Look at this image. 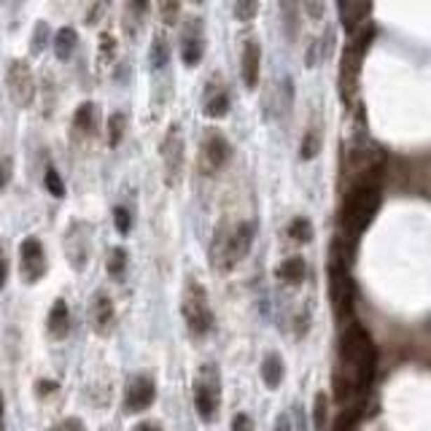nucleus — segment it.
I'll list each match as a JSON object with an SVG mask.
<instances>
[{
  "mask_svg": "<svg viewBox=\"0 0 431 431\" xmlns=\"http://www.w3.org/2000/svg\"><path fill=\"white\" fill-rule=\"evenodd\" d=\"M254 235H256V226L251 224V221H242L238 224L229 235H226L224 240H221V264L224 267H235L240 259L248 256V251H251V245H254Z\"/></svg>",
  "mask_w": 431,
  "mask_h": 431,
  "instance_id": "obj_4",
  "label": "nucleus"
},
{
  "mask_svg": "<svg viewBox=\"0 0 431 431\" xmlns=\"http://www.w3.org/2000/svg\"><path fill=\"white\" fill-rule=\"evenodd\" d=\"M219 402H221V391H219V378H216V369H205L200 380L194 383V404H197V415L203 420H213L216 410H219Z\"/></svg>",
  "mask_w": 431,
  "mask_h": 431,
  "instance_id": "obj_5",
  "label": "nucleus"
},
{
  "mask_svg": "<svg viewBox=\"0 0 431 431\" xmlns=\"http://www.w3.org/2000/svg\"><path fill=\"white\" fill-rule=\"evenodd\" d=\"M251 426H254V423H251V418L245 413L235 415V420H232V429L235 431H251Z\"/></svg>",
  "mask_w": 431,
  "mask_h": 431,
  "instance_id": "obj_35",
  "label": "nucleus"
},
{
  "mask_svg": "<svg viewBox=\"0 0 431 431\" xmlns=\"http://www.w3.org/2000/svg\"><path fill=\"white\" fill-rule=\"evenodd\" d=\"M124 114H114L111 121H108V146H119L121 138H124V130H127V124H124Z\"/></svg>",
  "mask_w": 431,
  "mask_h": 431,
  "instance_id": "obj_24",
  "label": "nucleus"
},
{
  "mask_svg": "<svg viewBox=\"0 0 431 431\" xmlns=\"http://www.w3.org/2000/svg\"><path fill=\"white\" fill-rule=\"evenodd\" d=\"M259 14V0H235V17L240 22H251Z\"/></svg>",
  "mask_w": 431,
  "mask_h": 431,
  "instance_id": "obj_27",
  "label": "nucleus"
},
{
  "mask_svg": "<svg viewBox=\"0 0 431 431\" xmlns=\"http://www.w3.org/2000/svg\"><path fill=\"white\" fill-rule=\"evenodd\" d=\"M162 159H165L167 181L175 184L178 175H181V165H184V140H181L178 127H170V132L162 140Z\"/></svg>",
  "mask_w": 431,
  "mask_h": 431,
  "instance_id": "obj_9",
  "label": "nucleus"
},
{
  "mask_svg": "<svg viewBox=\"0 0 431 431\" xmlns=\"http://www.w3.org/2000/svg\"><path fill=\"white\" fill-rule=\"evenodd\" d=\"M54 431H84V426H81L78 420H65L60 429H54Z\"/></svg>",
  "mask_w": 431,
  "mask_h": 431,
  "instance_id": "obj_37",
  "label": "nucleus"
},
{
  "mask_svg": "<svg viewBox=\"0 0 431 431\" xmlns=\"http://www.w3.org/2000/svg\"><path fill=\"white\" fill-rule=\"evenodd\" d=\"M114 224H116V232H121V235H127L130 232V226H132V216H130V210L127 207H116L114 210Z\"/></svg>",
  "mask_w": 431,
  "mask_h": 431,
  "instance_id": "obj_30",
  "label": "nucleus"
},
{
  "mask_svg": "<svg viewBox=\"0 0 431 431\" xmlns=\"http://www.w3.org/2000/svg\"><path fill=\"white\" fill-rule=\"evenodd\" d=\"M372 27H364L359 38L345 49L343 54V65H340V95H343L345 103H350L356 97V89H359V70H362V57L372 41Z\"/></svg>",
  "mask_w": 431,
  "mask_h": 431,
  "instance_id": "obj_2",
  "label": "nucleus"
},
{
  "mask_svg": "<svg viewBox=\"0 0 431 431\" xmlns=\"http://www.w3.org/2000/svg\"><path fill=\"white\" fill-rule=\"evenodd\" d=\"M127 8H130L132 17L143 19L149 14V8H151V0H127Z\"/></svg>",
  "mask_w": 431,
  "mask_h": 431,
  "instance_id": "obj_33",
  "label": "nucleus"
},
{
  "mask_svg": "<svg viewBox=\"0 0 431 431\" xmlns=\"http://www.w3.org/2000/svg\"><path fill=\"white\" fill-rule=\"evenodd\" d=\"M46 189H49V194H54V197H62V194H65L62 178H60V172L54 170V167L46 170Z\"/></svg>",
  "mask_w": 431,
  "mask_h": 431,
  "instance_id": "obj_31",
  "label": "nucleus"
},
{
  "mask_svg": "<svg viewBox=\"0 0 431 431\" xmlns=\"http://www.w3.org/2000/svg\"><path fill=\"white\" fill-rule=\"evenodd\" d=\"M275 431H292V426H289V415H280V418H278Z\"/></svg>",
  "mask_w": 431,
  "mask_h": 431,
  "instance_id": "obj_38",
  "label": "nucleus"
},
{
  "mask_svg": "<svg viewBox=\"0 0 431 431\" xmlns=\"http://www.w3.org/2000/svg\"><path fill=\"white\" fill-rule=\"evenodd\" d=\"M289 235L296 242H310L313 240V224L305 216H296L292 224H289Z\"/></svg>",
  "mask_w": 431,
  "mask_h": 431,
  "instance_id": "obj_23",
  "label": "nucleus"
},
{
  "mask_svg": "<svg viewBox=\"0 0 431 431\" xmlns=\"http://www.w3.org/2000/svg\"><path fill=\"white\" fill-rule=\"evenodd\" d=\"M324 8H327V0H305V11L310 19L324 17Z\"/></svg>",
  "mask_w": 431,
  "mask_h": 431,
  "instance_id": "obj_34",
  "label": "nucleus"
},
{
  "mask_svg": "<svg viewBox=\"0 0 431 431\" xmlns=\"http://www.w3.org/2000/svg\"><path fill=\"white\" fill-rule=\"evenodd\" d=\"M318 151H321V135H318L315 130H308V135H305V140H302L299 154H302V159H315Z\"/></svg>",
  "mask_w": 431,
  "mask_h": 431,
  "instance_id": "obj_26",
  "label": "nucleus"
},
{
  "mask_svg": "<svg viewBox=\"0 0 431 431\" xmlns=\"http://www.w3.org/2000/svg\"><path fill=\"white\" fill-rule=\"evenodd\" d=\"M114 52H116V38L111 33H103L100 35V57H103V62H111Z\"/></svg>",
  "mask_w": 431,
  "mask_h": 431,
  "instance_id": "obj_32",
  "label": "nucleus"
},
{
  "mask_svg": "<svg viewBox=\"0 0 431 431\" xmlns=\"http://www.w3.org/2000/svg\"><path fill=\"white\" fill-rule=\"evenodd\" d=\"M156 397V388L154 383L149 378H135L132 385L127 388V397H124V404L130 413H138V410H146Z\"/></svg>",
  "mask_w": 431,
  "mask_h": 431,
  "instance_id": "obj_11",
  "label": "nucleus"
},
{
  "mask_svg": "<svg viewBox=\"0 0 431 431\" xmlns=\"http://www.w3.org/2000/svg\"><path fill=\"white\" fill-rule=\"evenodd\" d=\"M19 270H22V278L27 283H35L41 280L43 273H46V254H43V245L38 238H25L22 245H19Z\"/></svg>",
  "mask_w": 431,
  "mask_h": 431,
  "instance_id": "obj_7",
  "label": "nucleus"
},
{
  "mask_svg": "<svg viewBox=\"0 0 431 431\" xmlns=\"http://www.w3.org/2000/svg\"><path fill=\"white\" fill-rule=\"evenodd\" d=\"M8 175H11V165L0 159V189H3L6 184H8Z\"/></svg>",
  "mask_w": 431,
  "mask_h": 431,
  "instance_id": "obj_36",
  "label": "nucleus"
},
{
  "mask_svg": "<svg viewBox=\"0 0 431 431\" xmlns=\"http://www.w3.org/2000/svg\"><path fill=\"white\" fill-rule=\"evenodd\" d=\"M135 431H159V426H156V423H143V426H138Z\"/></svg>",
  "mask_w": 431,
  "mask_h": 431,
  "instance_id": "obj_39",
  "label": "nucleus"
},
{
  "mask_svg": "<svg viewBox=\"0 0 431 431\" xmlns=\"http://www.w3.org/2000/svg\"><path fill=\"white\" fill-rule=\"evenodd\" d=\"M205 114L210 119H221L229 114V92L226 89H216L205 95Z\"/></svg>",
  "mask_w": 431,
  "mask_h": 431,
  "instance_id": "obj_17",
  "label": "nucleus"
},
{
  "mask_svg": "<svg viewBox=\"0 0 431 431\" xmlns=\"http://www.w3.org/2000/svg\"><path fill=\"white\" fill-rule=\"evenodd\" d=\"M167 62H170V46L165 41V35H156L154 43H151V70L159 73V70L167 68Z\"/></svg>",
  "mask_w": 431,
  "mask_h": 431,
  "instance_id": "obj_22",
  "label": "nucleus"
},
{
  "mask_svg": "<svg viewBox=\"0 0 431 431\" xmlns=\"http://www.w3.org/2000/svg\"><path fill=\"white\" fill-rule=\"evenodd\" d=\"M337 6H340V17H343L348 33H353L369 14V0H337Z\"/></svg>",
  "mask_w": 431,
  "mask_h": 431,
  "instance_id": "obj_13",
  "label": "nucleus"
},
{
  "mask_svg": "<svg viewBox=\"0 0 431 431\" xmlns=\"http://www.w3.org/2000/svg\"><path fill=\"white\" fill-rule=\"evenodd\" d=\"M259 70H261V46L259 41H245L242 43V62H240V73H242V84L248 89H256L259 86Z\"/></svg>",
  "mask_w": 431,
  "mask_h": 431,
  "instance_id": "obj_10",
  "label": "nucleus"
},
{
  "mask_svg": "<svg viewBox=\"0 0 431 431\" xmlns=\"http://www.w3.org/2000/svg\"><path fill=\"white\" fill-rule=\"evenodd\" d=\"M8 92L19 105H30L35 95V78L25 62H11L8 65Z\"/></svg>",
  "mask_w": 431,
  "mask_h": 431,
  "instance_id": "obj_8",
  "label": "nucleus"
},
{
  "mask_svg": "<svg viewBox=\"0 0 431 431\" xmlns=\"http://www.w3.org/2000/svg\"><path fill=\"white\" fill-rule=\"evenodd\" d=\"M184 318H186V327L194 334H207L213 327V313L207 305L205 289L194 280L186 286V294H184Z\"/></svg>",
  "mask_w": 431,
  "mask_h": 431,
  "instance_id": "obj_3",
  "label": "nucleus"
},
{
  "mask_svg": "<svg viewBox=\"0 0 431 431\" xmlns=\"http://www.w3.org/2000/svg\"><path fill=\"white\" fill-rule=\"evenodd\" d=\"M76 46H78V35H76V30L62 27L60 33L54 35V54H57L60 62H68L70 57H73V49H76Z\"/></svg>",
  "mask_w": 431,
  "mask_h": 431,
  "instance_id": "obj_16",
  "label": "nucleus"
},
{
  "mask_svg": "<svg viewBox=\"0 0 431 431\" xmlns=\"http://www.w3.org/2000/svg\"><path fill=\"white\" fill-rule=\"evenodd\" d=\"M46 38H49V25H46V22H38V25H35V30H33V52L35 54L43 52Z\"/></svg>",
  "mask_w": 431,
  "mask_h": 431,
  "instance_id": "obj_29",
  "label": "nucleus"
},
{
  "mask_svg": "<svg viewBox=\"0 0 431 431\" xmlns=\"http://www.w3.org/2000/svg\"><path fill=\"white\" fill-rule=\"evenodd\" d=\"M92 315H95V327H97V331H105V329L114 324V302H111L105 294H97Z\"/></svg>",
  "mask_w": 431,
  "mask_h": 431,
  "instance_id": "obj_19",
  "label": "nucleus"
},
{
  "mask_svg": "<svg viewBox=\"0 0 431 431\" xmlns=\"http://www.w3.org/2000/svg\"><path fill=\"white\" fill-rule=\"evenodd\" d=\"M76 127L81 132H86V135H92L97 130V108H95V103L78 105V111H76Z\"/></svg>",
  "mask_w": 431,
  "mask_h": 431,
  "instance_id": "obj_21",
  "label": "nucleus"
},
{
  "mask_svg": "<svg viewBox=\"0 0 431 431\" xmlns=\"http://www.w3.org/2000/svg\"><path fill=\"white\" fill-rule=\"evenodd\" d=\"M159 14L165 25H175L181 14V0H159Z\"/></svg>",
  "mask_w": 431,
  "mask_h": 431,
  "instance_id": "obj_28",
  "label": "nucleus"
},
{
  "mask_svg": "<svg viewBox=\"0 0 431 431\" xmlns=\"http://www.w3.org/2000/svg\"><path fill=\"white\" fill-rule=\"evenodd\" d=\"M70 329V315H68V305H65V299H57L54 302L52 313H49V331H52L54 337H65Z\"/></svg>",
  "mask_w": 431,
  "mask_h": 431,
  "instance_id": "obj_15",
  "label": "nucleus"
},
{
  "mask_svg": "<svg viewBox=\"0 0 431 431\" xmlns=\"http://www.w3.org/2000/svg\"><path fill=\"white\" fill-rule=\"evenodd\" d=\"M280 3V19H283V30L289 38H296L299 33V17H302V0H278Z\"/></svg>",
  "mask_w": 431,
  "mask_h": 431,
  "instance_id": "obj_14",
  "label": "nucleus"
},
{
  "mask_svg": "<svg viewBox=\"0 0 431 431\" xmlns=\"http://www.w3.org/2000/svg\"><path fill=\"white\" fill-rule=\"evenodd\" d=\"M203 151H205V162L210 165V170H221L229 162V156H232V149H229V143H226L221 132H207Z\"/></svg>",
  "mask_w": 431,
  "mask_h": 431,
  "instance_id": "obj_12",
  "label": "nucleus"
},
{
  "mask_svg": "<svg viewBox=\"0 0 431 431\" xmlns=\"http://www.w3.org/2000/svg\"><path fill=\"white\" fill-rule=\"evenodd\" d=\"M6 270H8V264L0 259V286H3V280H6Z\"/></svg>",
  "mask_w": 431,
  "mask_h": 431,
  "instance_id": "obj_40",
  "label": "nucleus"
},
{
  "mask_svg": "<svg viewBox=\"0 0 431 431\" xmlns=\"http://www.w3.org/2000/svg\"><path fill=\"white\" fill-rule=\"evenodd\" d=\"M205 54V30H203V19L191 17L184 25L181 33V62L186 68H197L200 60Z\"/></svg>",
  "mask_w": 431,
  "mask_h": 431,
  "instance_id": "obj_6",
  "label": "nucleus"
},
{
  "mask_svg": "<svg viewBox=\"0 0 431 431\" xmlns=\"http://www.w3.org/2000/svg\"><path fill=\"white\" fill-rule=\"evenodd\" d=\"M261 378L267 383V388H278L280 385V380H283V362H280V356L270 353L264 359V364H261Z\"/></svg>",
  "mask_w": 431,
  "mask_h": 431,
  "instance_id": "obj_20",
  "label": "nucleus"
},
{
  "mask_svg": "<svg viewBox=\"0 0 431 431\" xmlns=\"http://www.w3.org/2000/svg\"><path fill=\"white\" fill-rule=\"evenodd\" d=\"M278 278L280 280H286V283H302L305 280V259L302 256H289L280 267H278Z\"/></svg>",
  "mask_w": 431,
  "mask_h": 431,
  "instance_id": "obj_18",
  "label": "nucleus"
},
{
  "mask_svg": "<svg viewBox=\"0 0 431 431\" xmlns=\"http://www.w3.org/2000/svg\"><path fill=\"white\" fill-rule=\"evenodd\" d=\"M127 270V251L124 248H114L111 256H108V273L111 278H121Z\"/></svg>",
  "mask_w": 431,
  "mask_h": 431,
  "instance_id": "obj_25",
  "label": "nucleus"
},
{
  "mask_svg": "<svg viewBox=\"0 0 431 431\" xmlns=\"http://www.w3.org/2000/svg\"><path fill=\"white\" fill-rule=\"evenodd\" d=\"M380 175H383V165L375 162V165L364 167V172L350 184V189H348L340 221H343V229L350 238H359L364 229L369 226V221L375 219V213H378Z\"/></svg>",
  "mask_w": 431,
  "mask_h": 431,
  "instance_id": "obj_1",
  "label": "nucleus"
}]
</instances>
